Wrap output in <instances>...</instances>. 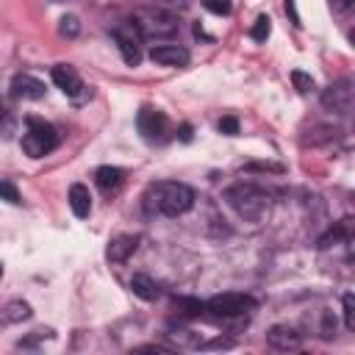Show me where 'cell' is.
<instances>
[{
  "label": "cell",
  "mask_w": 355,
  "mask_h": 355,
  "mask_svg": "<svg viewBox=\"0 0 355 355\" xmlns=\"http://www.w3.org/2000/svg\"><path fill=\"white\" fill-rule=\"evenodd\" d=\"M136 128L139 133L147 139V141H166L169 136V122L166 116L158 111V108H150V105H141L139 114H136Z\"/></svg>",
  "instance_id": "cell-7"
},
{
  "label": "cell",
  "mask_w": 355,
  "mask_h": 355,
  "mask_svg": "<svg viewBox=\"0 0 355 355\" xmlns=\"http://www.w3.org/2000/svg\"><path fill=\"white\" fill-rule=\"evenodd\" d=\"M11 94L17 100H42L44 97V83L39 78L28 75V72H19L11 80Z\"/></svg>",
  "instance_id": "cell-11"
},
{
  "label": "cell",
  "mask_w": 355,
  "mask_h": 355,
  "mask_svg": "<svg viewBox=\"0 0 355 355\" xmlns=\"http://www.w3.org/2000/svg\"><path fill=\"white\" fill-rule=\"evenodd\" d=\"M53 83H55L67 97H72L75 103H83L86 97H92V89L83 86L80 75H78L75 67H69V64H58V67H53Z\"/></svg>",
  "instance_id": "cell-8"
},
{
  "label": "cell",
  "mask_w": 355,
  "mask_h": 355,
  "mask_svg": "<svg viewBox=\"0 0 355 355\" xmlns=\"http://www.w3.org/2000/svg\"><path fill=\"white\" fill-rule=\"evenodd\" d=\"M205 311L214 316V319H241L247 316V311L255 308V300L250 294H236V291H227V294H216L211 297L208 302H202Z\"/></svg>",
  "instance_id": "cell-5"
},
{
  "label": "cell",
  "mask_w": 355,
  "mask_h": 355,
  "mask_svg": "<svg viewBox=\"0 0 355 355\" xmlns=\"http://www.w3.org/2000/svg\"><path fill=\"white\" fill-rule=\"evenodd\" d=\"M269 33H272V19H269L266 14H258V17H255V22H252V28H250L252 42H266V39H269Z\"/></svg>",
  "instance_id": "cell-19"
},
{
  "label": "cell",
  "mask_w": 355,
  "mask_h": 355,
  "mask_svg": "<svg viewBox=\"0 0 355 355\" xmlns=\"http://www.w3.org/2000/svg\"><path fill=\"white\" fill-rule=\"evenodd\" d=\"M283 8H286V14H288L291 25H294V28H302V19H300V14H297V6H294V0H283Z\"/></svg>",
  "instance_id": "cell-27"
},
{
  "label": "cell",
  "mask_w": 355,
  "mask_h": 355,
  "mask_svg": "<svg viewBox=\"0 0 355 355\" xmlns=\"http://www.w3.org/2000/svg\"><path fill=\"white\" fill-rule=\"evenodd\" d=\"M216 128H219V133H225V136H236V133H239V119H236V116H222Z\"/></svg>",
  "instance_id": "cell-26"
},
{
  "label": "cell",
  "mask_w": 355,
  "mask_h": 355,
  "mask_svg": "<svg viewBox=\"0 0 355 355\" xmlns=\"http://www.w3.org/2000/svg\"><path fill=\"white\" fill-rule=\"evenodd\" d=\"M111 36H114V42L122 53V61L136 67L141 61V53H144V33L139 31V25L133 19H125L111 31Z\"/></svg>",
  "instance_id": "cell-6"
},
{
  "label": "cell",
  "mask_w": 355,
  "mask_h": 355,
  "mask_svg": "<svg viewBox=\"0 0 355 355\" xmlns=\"http://www.w3.org/2000/svg\"><path fill=\"white\" fill-rule=\"evenodd\" d=\"M58 33H61L64 39H75V36L80 33V22H78V17H75V14L61 17V22H58Z\"/></svg>",
  "instance_id": "cell-21"
},
{
  "label": "cell",
  "mask_w": 355,
  "mask_h": 355,
  "mask_svg": "<svg viewBox=\"0 0 355 355\" xmlns=\"http://www.w3.org/2000/svg\"><path fill=\"white\" fill-rule=\"evenodd\" d=\"M344 327L355 330V297L344 294Z\"/></svg>",
  "instance_id": "cell-24"
},
{
  "label": "cell",
  "mask_w": 355,
  "mask_h": 355,
  "mask_svg": "<svg viewBox=\"0 0 355 355\" xmlns=\"http://www.w3.org/2000/svg\"><path fill=\"white\" fill-rule=\"evenodd\" d=\"M0 277H3V263H0Z\"/></svg>",
  "instance_id": "cell-33"
},
{
  "label": "cell",
  "mask_w": 355,
  "mask_h": 355,
  "mask_svg": "<svg viewBox=\"0 0 355 355\" xmlns=\"http://www.w3.org/2000/svg\"><path fill=\"white\" fill-rule=\"evenodd\" d=\"M180 139L183 141H191V125H180Z\"/></svg>",
  "instance_id": "cell-31"
},
{
  "label": "cell",
  "mask_w": 355,
  "mask_h": 355,
  "mask_svg": "<svg viewBox=\"0 0 355 355\" xmlns=\"http://www.w3.org/2000/svg\"><path fill=\"white\" fill-rule=\"evenodd\" d=\"M330 3H333L336 11H347V8L352 6V0H330Z\"/></svg>",
  "instance_id": "cell-30"
},
{
  "label": "cell",
  "mask_w": 355,
  "mask_h": 355,
  "mask_svg": "<svg viewBox=\"0 0 355 355\" xmlns=\"http://www.w3.org/2000/svg\"><path fill=\"white\" fill-rule=\"evenodd\" d=\"M0 130H11V116H8V108L0 103ZM3 136V133H0Z\"/></svg>",
  "instance_id": "cell-29"
},
{
  "label": "cell",
  "mask_w": 355,
  "mask_h": 355,
  "mask_svg": "<svg viewBox=\"0 0 355 355\" xmlns=\"http://www.w3.org/2000/svg\"><path fill=\"white\" fill-rule=\"evenodd\" d=\"M130 19L139 25V31L144 33V39H147V36L166 39V36L178 33V28H180L178 17H175V14H169L166 8H147V11H136Z\"/></svg>",
  "instance_id": "cell-4"
},
{
  "label": "cell",
  "mask_w": 355,
  "mask_h": 355,
  "mask_svg": "<svg viewBox=\"0 0 355 355\" xmlns=\"http://www.w3.org/2000/svg\"><path fill=\"white\" fill-rule=\"evenodd\" d=\"M291 83H294V89L302 92V94H308V92L313 89V78H311L308 72H302V69H294V72H291Z\"/></svg>",
  "instance_id": "cell-22"
},
{
  "label": "cell",
  "mask_w": 355,
  "mask_h": 355,
  "mask_svg": "<svg viewBox=\"0 0 355 355\" xmlns=\"http://www.w3.org/2000/svg\"><path fill=\"white\" fill-rule=\"evenodd\" d=\"M0 200L11 202V205H19L22 197H19V189L11 183V180H0Z\"/></svg>",
  "instance_id": "cell-23"
},
{
  "label": "cell",
  "mask_w": 355,
  "mask_h": 355,
  "mask_svg": "<svg viewBox=\"0 0 355 355\" xmlns=\"http://www.w3.org/2000/svg\"><path fill=\"white\" fill-rule=\"evenodd\" d=\"M233 341L230 338H214V341H208V344H197L200 349H225V347H230Z\"/></svg>",
  "instance_id": "cell-28"
},
{
  "label": "cell",
  "mask_w": 355,
  "mask_h": 355,
  "mask_svg": "<svg viewBox=\"0 0 355 355\" xmlns=\"http://www.w3.org/2000/svg\"><path fill=\"white\" fill-rule=\"evenodd\" d=\"M141 205L147 214H161V216H183L194 205V191L186 183L178 180H158L150 183Z\"/></svg>",
  "instance_id": "cell-1"
},
{
  "label": "cell",
  "mask_w": 355,
  "mask_h": 355,
  "mask_svg": "<svg viewBox=\"0 0 355 355\" xmlns=\"http://www.w3.org/2000/svg\"><path fill=\"white\" fill-rule=\"evenodd\" d=\"M25 125H28V130L22 133V150H25V155L42 158V155H47V153H53L58 147V133H55V128L50 122L39 119V116H28Z\"/></svg>",
  "instance_id": "cell-3"
},
{
  "label": "cell",
  "mask_w": 355,
  "mask_h": 355,
  "mask_svg": "<svg viewBox=\"0 0 355 355\" xmlns=\"http://www.w3.org/2000/svg\"><path fill=\"white\" fill-rule=\"evenodd\" d=\"M69 208H72V214L78 219H86L89 216V211H92V194H89V189L83 183H72L69 186Z\"/></svg>",
  "instance_id": "cell-14"
},
{
  "label": "cell",
  "mask_w": 355,
  "mask_h": 355,
  "mask_svg": "<svg viewBox=\"0 0 355 355\" xmlns=\"http://www.w3.org/2000/svg\"><path fill=\"white\" fill-rule=\"evenodd\" d=\"M175 305L180 308L178 313H180V316H189V319H191V316H202V311H205V305H202L200 300H186V297L175 300Z\"/></svg>",
  "instance_id": "cell-20"
},
{
  "label": "cell",
  "mask_w": 355,
  "mask_h": 355,
  "mask_svg": "<svg viewBox=\"0 0 355 355\" xmlns=\"http://www.w3.org/2000/svg\"><path fill=\"white\" fill-rule=\"evenodd\" d=\"M31 305L25 300H11L3 311H0V324H17V322H25L31 319Z\"/></svg>",
  "instance_id": "cell-16"
},
{
  "label": "cell",
  "mask_w": 355,
  "mask_h": 355,
  "mask_svg": "<svg viewBox=\"0 0 355 355\" xmlns=\"http://www.w3.org/2000/svg\"><path fill=\"white\" fill-rule=\"evenodd\" d=\"M150 58L161 67H186L189 64V50L180 44H158L150 50Z\"/></svg>",
  "instance_id": "cell-12"
},
{
  "label": "cell",
  "mask_w": 355,
  "mask_h": 355,
  "mask_svg": "<svg viewBox=\"0 0 355 355\" xmlns=\"http://www.w3.org/2000/svg\"><path fill=\"white\" fill-rule=\"evenodd\" d=\"M153 3H158V6H172V3H183V0H153Z\"/></svg>",
  "instance_id": "cell-32"
},
{
  "label": "cell",
  "mask_w": 355,
  "mask_h": 355,
  "mask_svg": "<svg viewBox=\"0 0 355 355\" xmlns=\"http://www.w3.org/2000/svg\"><path fill=\"white\" fill-rule=\"evenodd\" d=\"M322 105L327 111H336V114H347L352 108V83L349 80H336L333 86H327L322 92Z\"/></svg>",
  "instance_id": "cell-9"
},
{
  "label": "cell",
  "mask_w": 355,
  "mask_h": 355,
  "mask_svg": "<svg viewBox=\"0 0 355 355\" xmlns=\"http://www.w3.org/2000/svg\"><path fill=\"white\" fill-rule=\"evenodd\" d=\"M122 169L119 166H100L97 172H94V183L108 194V191H116L119 186H122Z\"/></svg>",
  "instance_id": "cell-17"
},
{
  "label": "cell",
  "mask_w": 355,
  "mask_h": 355,
  "mask_svg": "<svg viewBox=\"0 0 355 355\" xmlns=\"http://www.w3.org/2000/svg\"><path fill=\"white\" fill-rule=\"evenodd\" d=\"M227 205L247 222H258L269 214V194L252 183H236L225 191Z\"/></svg>",
  "instance_id": "cell-2"
},
{
  "label": "cell",
  "mask_w": 355,
  "mask_h": 355,
  "mask_svg": "<svg viewBox=\"0 0 355 355\" xmlns=\"http://www.w3.org/2000/svg\"><path fill=\"white\" fill-rule=\"evenodd\" d=\"M130 288H133V294H136L139 300H144V302H153V300L161 297V286H158L150 275H133V277H130Z\"/></svg>",
  "instance_id": "cell-15"
},
{
  "label": "cell",
  "mask_w": 355,
  "mask_h": 355,
  "mask_svg": "<svg viewBox=\"0 0 355 355\" xmlns=\"http://www.w3.org/2000/svg\"><path fill=\"white\" fill-rule=\"evenodd\" d=\"M266 344H269L272 349H283V352H288V349H297V347L302 344V336H300L297 327L275 324V327L266 330Z\"/></svg>",
  "instance_id": "cell-10"
},
{
  "label": "cell",
  "mask_w": 355,
  "mask_h": 355,
  "mask_svg": "<svg viewBox=\"0 0 355 355\" xmlns=\"http://www.w3.org/2000/svg\"><path fill=\"white\" fill-rule=\"evenodd\" d=\"M136 247H139V236H116V239L108 244L105 258H108L111 263H125V261L136 252Z\"/></svg>",
  "instance_id": "cell-13"
},
{
  "label": "cell",
  "mask_w": 355,
  "mask_h": 355,
  "mask_svg": "<svg viewBox=\"0 0 355 355\" xmlns=\"http://www.w3.org/2000/svg\"><path fill=\"white\" fill-rule=\"evenodd\" d=\"M349 222L352 219H341V222H336L322 239H319V247H330V241L336 244V241H344V239H349Z\"/></svg>",
  "instance_id": "cell-18"
},
{
  "label": "cell",
  "mask_w": 355,
  "mask_h": 355,
  "mask_svg": "<svg viewBox=\"0 0 355 355\" xmlns=\"http://www.w3.org/2000/svg\"><path fill=\"white\" fill-rule=\"evenodd\" d=\"M202 6L216 17H227L230 14V0H202Z\"/></svg>",
  "instance_id": "cell-25"
}]
</instances>
